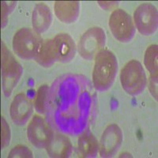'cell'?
I'll return each instance as SVG.
<instances>
[{
	"mask_svg": "<svg viewBox=\"0 0 158 158\" xmlns=\"http://www.w3.org/2000/svg\"><path fill=\"white\" fill-rule=\"evenodd\" d=\"M91 108L92 95L84 76H61L48 88L45 114L51 125L63 133L81 134L88 123Z\"/></svg>",
	"mask_w": 158,
	"mask_h": 158,
	"instance_id": "1",
	"label": "cell"
},
{
	"mask_svg": "<svg viewBox=\"0 0 158 158\" xmlns=\"http://www.w3.org/2000/svg\"><path fill=\"white\" fill-rule=\"evenodd\" d=\"M118 70V62L115 55L108 50L99 52L95 57L93 82L99 91H106L111 88Z\"/></svg>",
	"mask_w": 158,
	"mask_h": 158,
	"instance_id": "2",
	"label": "cell"
},
{
	"mask_svg": "<svg viewBox=\"0 0 158 158\" xmlns=\"http://www.w3.org/2000/svg\"><path fill=\"white\" fill-rule=\"evenodd\" d=\"M41 38L35 31L28 28L20 29L13 40L15 52L23 59H35L42 44Z\"/></svg>",
	"mask_w": 158,
	"mask_h": 158,
	"instance_id": "3",
	"label": "cell"
},
{
	"mask_svg": "<svg viewBox=\"0 0 158 158\" xmlns=\"http://www.w3.org/2000/svg\"><path fill=\"white\" fill-rule=\"evenodd\" d=\"M120 80L123 88L131 95H138L146 85V77L143 67L136 60L128 62L122 69Z\"/></svg>",
	"mask_w": 158,
	"mask_h": 158,
	"instance_id": "4",
	"label": "cell"
},
{
	"mask_svg": "<svg viewBox=\"0 0 158 158\" xmlns=\"http://www.w3.org/2000/svg\"><path fill=\"white\" fill-rule=\"evenodd\" d=\"M2 89L6 97L10 96L22 74L21 65L2 44Z\"/></svg>",
	"mask_w": 158,
	"mask_h": 158,
	"instance_id": "5",
	"label": "cell"
},
{
	"mask_svg": "<svg viewBox=\"0 0 158 158\" xmlns=\"http://www.w3.org/2000/svg\"><path fill=\"white\" fill-rule=\"evenodd\" d=\"M105 40V32L101 28L94 27L88 29L78 42V52L81 57L92 60L103 48Z\"/></svg>",
	"mask_w": 158,
	"mask_h": 158,
	"instance_id": "6",
	"label": "cell"
},
{
	"mask_svg": "<svg viewBox=\"0 0 158 158\" xmlns=\"http://www.w3.org/2000/svg\"><path fill=\"white\" fill-rule=\"evenodd\" d=\"M111 33L118 41L127 43L135 36V27L133 20L127 13L121 9L115 10L109 18Z\"/></svg>",
	"mask_w": 158,
	"mask_h": 158,
	"instance_id": "7",
	"label": "cell"
},
{
	"mask_svg": "<svg viewBox=\"0 0 158 158\" xmlns=\"http://www.w3.org/2000/svg\"><path fill=\"white\" fill-rule=\"evenodd\" d=\"M135 23L140 33L150 36L157 30V10L150 3L140 5L135 11Z\"/></svg>",
	"mask_w": 158,
	"mask_h": 158,
	"instance_id": "8",
	"label": "cell"
},
{
	"mask_svg": "<svg viewBox=\"0 0 158 158\" xmlns=\"http://www.w3.org/2000/svg\"><path fill=\"white\" fill-rule=\"evenodd\" d=\"M54 137L53 131L40 116H34L28 127V138L37 148H47Z\"/></svg>",
	"mask_w": 158,
	"mask_h": 158,
	"instance_id": "9",
	"label": "cell"
},
{
	"mask_svg": "<svg viewBox=\"0 0 158 158\" xmlns=\"http://www.w3.org/2000/svg\"><path fill=\"white\" fill-rule=\"evenodd\" d=\"M52 50L56 62L67 63L74 59L76 46L74 40L68 34L61 33L52 40Z\"/></svg>",
	"mask_w": 158,
	"mask_h": 158,
	"instance_id": "10",
	"label": "cell"
},
{
	"mask_svg": "<svg viewBox=\"0 0 158 158\" xmlns=\"http://www.w3.org/2000/svg\"><path fill=\"white\" fill-rule=\"evenodd\" d=\"M123 140L120 128L115 124L108 127L102 135L100 154L102 157H111L118 150Z\"/></svg>",
	"mask_w": 158,
	"mask_h": 158,
	"instance_id": "11",
	"label": "cell"
},
{
	"mask_svg": "<svg viewBox=\"0 0 158 158\" xmlns=\"http://www.w3.org/2000/svg\"><path fill=\"white\" fill-rule=\"evenodd\" d=\"M32 111V103L25 94H18L15 97L10 106L12 120L18 125H24L27 122Z\"/></svg>",
	"mask_w": 158,
	"mask_h": 158,
	"instance_id": "12",
	"label": "cell"
},
{
	"mask_svg": "<svg viewBox=\"0 0 158 158\" xmlns=\"http://www.w3.org/2000/svg\"><path fill=\"white\" fill-rule=\"evenodd\" d=\"M52 13L47 5L39 3L35 6L32 13V25L36 32L48 30L52 23Z\"/></svg>",
	"mask_w": 158,
	"mask_h": 158,
	"instance_id": "13",
	"label": "cell"
},
{
	"mask_svg": "<svg viewBox=\"0 0 158 158\" xmlns=\"http://www.w3.org/2000/svg\"><path fill=\"white\" fill-rule=\"evenodd\" d=\"M55 11L57 18L64 23H72L77 20L79 15L78 2H56Z\"/></svg>",
	"mask_w": 158,
	"mask_h": 158,
	"instance_id": "14",
	"label": "cell"
},
{
	"mask_svg": "<svg viewBox=\"0 0 158 158\" xmlns=\"http://www.w3.org/2000/svg\"><path fill=\"white\" fill-rule=\"evenodd\" d=\"M47 151L52 157H67L71 152L70 141L63 135L53 137L52 142L47 146Z\"/></svg>",
	"mask_w": 158,
	"mask_h": 158,
	"instance_id": "15",
	"label": "cell"
},
{
	"mask_svg": "<svg viewBox=\"0 0 158 158\" xmlns=\"http://www.w3.org/2000/svg\"><path fill=\"white\" fill-rule=\"evenodd\" d=\"M79 153L83 157H94L98 152V144L90 131L84 132L78 139Z\"/></svg>",
	"mask_w": 158,
	"mask_h": 158,
	"instance_id": "16",
	"label": "cell"
},
{
	"mask_svg": "<svg viewBox=\"0 0 158 158\" xmlns=\"http://www.w3.org/2000/svg\"><path fill=\"white\" fill-rule=\"evenodd\" d=\"M35 60L43 67H48L56 63L54 53L52 50V40H47L42 42Z\"/></svg>",
	"mask_w": 158,
	"mask_h": 158,
	"instance_id": "17",
	"label": "cell"
},
{
	"mask_svg": "<svg viewBox=\"0 0 158 158\" xmlns=\"http://www.w3.org/2000/svg\"><path fill=\"white\" fill-rule=\"evenodd\" d=\"M145 65L150 75H157V45L153 44L147 48L145 54Z\"/></svg>",
	"mask_w": 158,
	"mask_h": 158,
	"instance_id": "18",
	"label": "cell"
},
{
	"mask_svg": "<svg viewBox=\"0 0 158 158\" xmlns=\"http://www.w3.org/2000/svg\"><path fill=\"white\" fill-rule=\"evenodd\" d=\"M48 87L47 85H43L38 89L37 95L36 99V111L39 113L45 114V108H46V101H47V94Z\"/></svg>",
	"mask_w": 158,
	"mask_h": 158,
	"instance_id": "19",
	"label": "cell"
},
{
	"mask_svg": "<svg viewBox=\"0 0 158 158\" xmlns=\"http://www.w3.org/2000/svg\"><path fill=\"white\" fill-rule=\"evenodd\" d=\"M31 151L24 146H18L11 150L9 157H32Z\"/></svg>",
	"mask_w": 158,
	"mask_h": 158,
	"instance_id": "20",
	"label": "cell"
},
{
	"mask_svg": "<svg viewBox=\"0 0 158 158\" xmlns=\"http://www.w3.org/2000/svg\"><path fill=\"white\" fill-rule=\"evenodd\" d=\"M10 141V131L7 123L2 118V148L6 147Z\"/></svg>",
	"mask_w": 158,
	"mask_h": 158,
	"instance_id": "21",
	"label": "cell"
},
{
	"mask_svg": "<svg viewBox=\"0 0 158 158\" xmlns=\"http://www.w3.org/2000/svg\"><path fill=\"white\" fill-rule=\"evenodd\" d=\"M149 89L153 97L157 99V75L150 76Z\"/></svg>",
	"mask_w": 158,
	"mask_h": 158,
	"instance_id": "22",
	"label": "cell"
}]
</instances>
